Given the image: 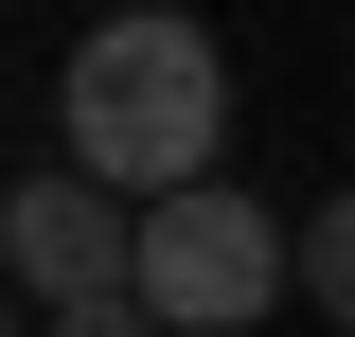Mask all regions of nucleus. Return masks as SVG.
<instances>
[{
    "label": "nucleus",
    "mask_w": 355,
    "mask_h": 337,
    "mask_svg": "<svg viewBox=\"0 0 355 337\" xmlns=\"http://www.w3.org/2000/svg\"><path fill=\"white\" fill-rule=\"evenodd\" d=\"M53 160L89 196H178V178H231V36L178 18V0H125L89 18L71 71H53Z\"/></svg>",
    "instance_id": "nucleus-1"
},
{
    "label": "nucleus",
    "mask_w": 355,
    "mask_h": 337,
    "mask_svg": "<svg viewBox=\"0 0 355 337\" xmlns=\"http://www.w3.org/2000/svg\"><path fill=\"white\" fill-rule=\"evenodd\" d=\"M36 337H142V302L107 284V302H36Z\"/></svg>",
    "instance_id": "nucleus-5"
},
{
    "label": "nucleus",
    "mask_w": 355,
    "mask_h": 337,
    "mask_svg": "<svg viewBox=\"0 0 355 337\" xmlns=\"http://www.w3.org/2000/svg\"><path fill=\"white\" fill-rule=\"evenodd\" d=\"M284 284H320V320L355 337V178H338L320 213H284Z\"/></svg>",
    "instance_id": "nucleus-4"
},
{
    "label": "nucleus",
    "mask_w": 355,
    "mask_h": 337,
    "mask_svg": "<svg viewBox=\"0 0 355 337\" xmlns=\"http://www.w3.org/2000/svg\"><path fill=\"white\" fill-rule=\"evenodd\" d=\"M125 302H142V337H249L266 302H284V213H266L249 178L142 196L125 213Z\"/></svg>",
    "instance_id": "nucleus-2"
},
{
    "label": "nucleus",
    "mask_w": 355,
    "mask_h": 337,
    "mask_svg": "<svg viewBox=\"0 0 355 337\" xmlns=\"http://www.w3.org/2000/svg\"><path fill=\"white\" fill-rule=\"evenodd\" d=\"M0 337H36V302H0Z\"/></svg>",
    "instance_id": "nucleus-6"
},
{
    "label": "nucleus",
    "mask_w": 355,
    "mask_h": 337,
    "mask_svg": "<svg viewBox=\"0 0 355 337\" xmlns=\"http://www.w3.org/2000/svg\"><path fill=\"white\" fill-rule=\"evenodd\" d=\"M125 284V196H89L71 160H36L0 196V302H107Z\"/></svg>",
    "instance_id": "nucleus-3"
}]
</instances>
